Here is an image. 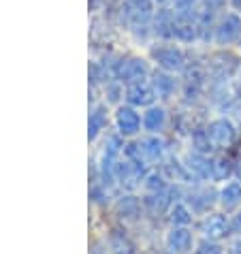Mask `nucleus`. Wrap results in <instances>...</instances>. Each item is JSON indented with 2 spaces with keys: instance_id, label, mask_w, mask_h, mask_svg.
<instances>
[{
  "instance_id": "1",
  "label": "nucleus",
  "mask_w": 241,
  "mask_h": 254,
  "mask_svg": "<svg viewBox=\"0 0 241 254\" xmlns=\"http://www.w3.org/2000/svg\"><path fill=\"white\" fill-rule=\"evenodd\" d=\"M239 30H241V22H239V17H235V15H231L226 22L222 24V30H220V39H226V41H231V39H235L237 34H239Z\"/></svg>"
}]
</instances>
